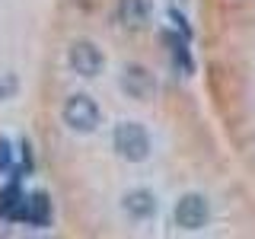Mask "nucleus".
Returning <instances> with one entry per match:
<instances>
[{"instance_id": "f257e3e1", "label": "nucleus", "mask_w": 255, "mask_h": 239, "mask_svg": "<svg viewBox=\"0 0 255 239\" xmlns=\"http://www.w3.org/2000/svg\"><path fill=\"white\" fill-rule=\"evenodd\" d=\"M112 147L118 150V156L131 159V163H140V159H147V153H150V134L143 131V124H137V121H122V124H115Z\"/></svg>"}, {"instance_id": "f03ea898", "label": "nucleus", "mask_w": 255, "mask_h": 239, "mask_svg": "<svg viewBox=\"0 0 255 239\" xmlns=\"http://www.w3.org/2000/svg\"><path fill=\"white\" fill-rule=\"evenodd\" d=\"M64 124H70L74 131H93L99 124V106L90 99V96H70L64 102Z\"/></svg>"}, {"instance_id": "7ed1b4c3", "label": "nucleus", "mask_w": 255, "mask_h": 239, "mask_svg": "<svg viewBox=\"0 0 255 239\" xmlns=\"http://www.w3.org/2000/svg\"><path fill=\"white\" fill-rule=\"evenodd\" d=\"M122 90L131 96V99L147 102L150 96L156 93V80H153V74H150L147 67H140V64H128V67L122 70Z\"/></svg>"}, {"instance_id": "20e7f679", "label": "nucleus", "mask_w": 255, "mask_h": 239, "mask_svg": "<svg viewBox=\"0 0 255 239\" xmlns=\"http://www.w3.org/2000/svg\"><path fill=\"white\" fill-rule=\"evenodd\" d=\"M207 201L201 195H182L179 198V204H175V223H179L182 230H201L204 223H207Z\"/></svg>"}, {"instance_id": "39448f33", "label": "nucleus", "mask_w": 255, "mask_h": 239, "mask_svg": "<svg viewBox=\"0 0 255 239\" xmlns=\"http://www.w3.org/2000/svg\"><path fill=\"white\" fill-rule=\"evenodd\" d=\"M70 67L77 70L80 77H96L102 70V54L93 42H74L70 45V54H67Z\"/></svg>"}, {"instance_id": "423d86ee", "label": "nucleus", "mask_w": 255, "mask_h": 239, "mask_svg": "<svg viewBox=\"0 0 255 239\" xmlns=\"http://www.w3.org/2000/svg\"><path fill=\"white\" fill-rule=\"evenodd\" d=\"M13 217H16V220H26L29 227H45V223L51 220V201H48L45 195L19 198V204H16Z\"/></svg>"}, {"instance_id": "0eeeda50", "label": "nucleus", "mask_w": 255, "mask_h": 239, "mask_svg": "<svg viewBox=\"0 0 255 239\" xmlns=\"http://www.w3.org/2000/svg\"><path fill=\"white\" fill-rule=\"evenodd\" d=\"M122 207L131 214L134 220H147V217L156 214V198H153V191H147V188H134V191L125 195Z\"/></svg>"}, {"instance_id": "6e6552de", "label": "nucleus", "mask_w": 255, "mask_h": 239, "mask_svg": "<svg viewBox=\"0 0 255 239\" xmlns=\"http://www.w3.org/2000/svg\"><path fill=\"white\" fill-rule=\"evenodd\" d=\"M118 19L131 29H140L147 22V3L143 0H122L118 3Z\"/></svg>"}, {"instance_id": "1a4fd4ad", "label": "nucleus", "mask_w": 255, "mask_h": 239, "mask_svg": "<svg viewBox=\"0 0 255 239\" xmlns=\"http://www.w3.org/2000/svg\"><path fill=\"white\" fill-rule=\"evenodd\" d=\"M3 169H10V143L0 140V172Z\"/></svg>"}]
</instances>
